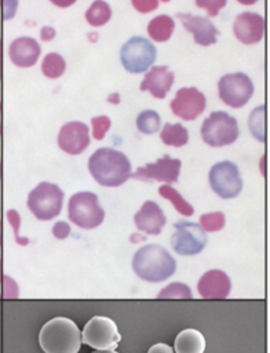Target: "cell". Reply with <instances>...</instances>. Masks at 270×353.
Listing matches in <instances>:
<instances>
[{"label":"cell","instance_id":"cell-19","mask_svg":"<svg viewBox=\"0 0 270 353\" xmlns=\"http://www.w3.org/2000/svg\"><path fill=\"white\" fill-rule=\"evenodd\" d=\"M41 55L39 41L29 36H21L11 41L8 47L10 61L18 68H30L37 63Z\"/></svg>","mask_w":270,"mask_h":353},{"label":"cell","instance_id":"cell-25","mask_svg":"<svg viewBox=\"0 0 270 353\" xmlns=\"http://www.w3.org/2000/svg\"><path fill=\"white\" fill-rule=\"evenodd\" d=\"M158 194H160L163 199L168 200V201L174 205V208H175L180 215L191 216V215L194 214L193 205H191L189 201H186V200L183 199V196H182L175 188H172L169 183L161 185V186L158 188Z\"/></svg>","mask_w":270,"mask_h":353},{"label":"cell","instance_id":"cell-36","mask_svg":"<svg viewBox=\"0 0 270 353\" xmlns=\"http://www.w3.org/2000/svg\"><path fill=\"white\" fill-rule=\"evenodd\" d=\"M7 218H8L10 223H11V226L14 228V234H15L17 243H18V244H23V243H22V240L19 239V234H18L21 219H19V214L17 212V210H8V211H7Z\"/></svg>","mask_w":270,"mask_h":353},{"label":"cell","instance_id":"cell-38","mask_svg":"<svg viewBox=\"0 0 270 353\" xmlns=\"http://www.w3.org/2000/svg\"><path fill=\"white\" fill-rule=\"evenodd\" d=\"M147 353H174V349L167 343H156L149 347Z\"/></svg>","mask_w":270,"mask_h":353},{"label":"cell","instance_id":"cell-14","mask_svg":"<svg viewBox=\"0 0 270 353\" xmlns=\"http://www.w3.org/2000/svg\"><path fill=\"white\" fill-rule=\"evenodd\" d=\"M58 146L68 154L76 156L90 146V130L83 121L73 120L65 123L58 132Z\"/></svg>","mask_w":270,"mask_h":353},{"label":"cell","instance_id":"cell-12","mask_svg":"<svg viewBox=\"0 0 270 353\" xmlns=\"http://www.w3.org/2000/svg\"><path fill=\"white\" fill-rule=\"evenodd\" d=\"M207 106L205 95L197 87H182L169 102L172 113L185 121L196 120Z\"/></svg>","mask_w":270,"mask_h":353},{"label":"cell","instance_id":"cell-13","mask_svg":"<svg viewBox=\"0 0 270 353\" xmlns=\"http://www.w3.org/2000/svg\"><path fill=\"white\" fill-rule=\"evenodd\" d=\"M180 167L182 161L179 159L171 157L169 154H164L154 163H147L143 167H138L135 174H131V176L143 182L157 181L172 183L176 182L179 178Z\"/></svg>","mask_w":270,"mask_h":353},{"label":"cell","instance_id":"cell-2","mask_svg":"<svg viewBox=\"0 0 270 353\" xmlns=\"http://www.w3.org/2000/svg\"><path fill=\"white\" fill-rule=\"evenodd\" d=\"M132 269L143 281L160 283L175 273L176 262L164 247L146 244L134 254Z\"/></svg>","mask_w":270,"mask_h":353},{"label":"cell","instance_id":"cell-44","mask_svg":"<svg viewBox=\"0 0 270 353\" xmlns=\"http://www.w3.org/2000/svg\"><path fill=\"white\" fill-rule=\"evenodd\" d=\"M92 353H118V352H116V350H95Z\"/></svg>","mask_w":270,"mask_h":353},{"label":"cell","instance_id":"cell-5","mask_svg":"<svg viewBox=\"0 0 270 353\" xmlns=\"http://www.w3.org/2000/svg\"><path fill=\"white\" fill-rule=\"evenodd\" d=\"M157 58V48L152 40L143 36L128 39L120 50V61L123 68L132 74L145 73Z\"/></svg>","mask_w":270,"mask_h":353},{"label":"cell","instance_id":"cell-33","mask_svg":"<svg viewBox=\"0 0 270 353\" xmlns=\"http://www.w3.org/2000/svg\"><path fill=\"white\" fill-rule=\"evenodd\" d=\"M158 0H131L132 7L141 14H149L158 7Z\"/></svg>","mask_w":270,"mask_h":353},{"label":"cell","instance_id":"cell-26","mask_svg":"<svg viewBox=\"0 0 270 353\" xmlns=\"http://www.w3.org/2000/svg\"><path fill=\"white\" fill-rule=\"evenodd\" d=\"M41 73L47 79H59L66 70V61L58 52H48L41 61Z\"/></svg>","mask_w":270,"mask_h":353},{"label":"cell","instance_id":"cell-23","mask_svg":"<svg viewBox=\"0 0 270 353\" xmlns=\"http://www.w3.org/2000/svg\"><path fill=\"white\" fill-rule=\"evenodd\" d=\"M160 139L167 146L182 148L189 142V131L180 123H165L160 131Z\"/></svg>","mask_w":270,"mask_h":353},{"label":"cell","instance_id":"cell-10","mask_svg":"<svg viewBox=\"0 0 270 353\" xmlns=\"http://www.w3.org/2000/svg\"><path fill=\"white\" fill-rule=\"evenodd\" d=\"M175 232L171 237V245L178 255L191 256L200 254L208 241L205 230L200 223L178 221L174 223Z\"/></svg>","mask_w":270,"mask_h":353},{"label":"cell","instance_id":"cell-3","mask_svg":"<svg viewBox=\"0 0 270 353\" xmlns=\"http://www.w3.org/2000/svg\"><path fill=\"white\" fill-rule=\"evenodd\" d=\"M39 343L45 353H77L81 347V332L73 320L54 317L41 327Z\"/></svg>","mask_w":270,"mask_h":353},{"label":"cell","instance_id":"cell-6","mask_svg":"<svg viewBox=\"0 0 270 353\" xmlns=\"http://www.w3.org/2000/svg\"><path fill=\"white\" fill-rule=\"evenodd\" d=\"M63 204L62 189L51 182H40L28 196V208L40 221L54 219L61 214Z\"/></svg>","mask_w":270,"mask_h":353},{"label":"cell","instance_id":"cell-20","mask_svg":"<svg viewBox=\"0 0 270 353\" xmlns=\"http://www.w3.org/2000/svg\"><path fill=\"white\" fill-rule=\"evenodd\" d=\"M167 218L161 207L152 200H146L134 216V223L138 230L146 234H160L165 226Z\"/></svg>","mask_w":270,"mask_h":353},{"label":"cell","instance_id":"cell-7","mask_svg":"<svg viewBox=\"0 0 270 353\" xmlns=\"http://www.w3.org/2000/svg\"><path fill=\"white\" fill-rule=\"evenodd\" d=\"M68 216L81 229H95L103 222L105 211L95 193L77 192L69 199Z\"/></svg>","mask_w":270,"mask_h":353},{"label":"cell","instance_id":"cell-28","mask_svg":"<svg viewBox=\"0 0 270 353\" xmlns=\"http://www.w3.org/2000/svg\"><path fill=\"white\" fill-rule=\"evenodd\" d=\"M136 128L139 132L146 134V135H152L154 132H157L161 127V119L160 114L153 110V109H146L142 110L138 116H136Z\"/></svg>","mask_w":270,"mask_h":353},{"label":"cell","instance_id":"cell-34","mask_svg":"<svg viewBox=\"0 0 270 353\" xmlns=\"http://www.w3.org/2000/svg\"><path fill=\"white\" fill-rule=\"evenodd\" d=\"M0 10L3 19H11L18 10V0H0Z\"/></svg>","mask_w":270,"mask_h":353},{"label":"cell","instance_id":"cell-8","mask_svg":"<svg viewBox=\"0 0 270 353\" xmlns=\"http://www.w3.org/2000/svg\"><path fill=\"white\" fill-rule=\"evenodd\" d=\"M121 341L116 323L106 316H94L84 325L81 342L95 350H114Z\"/></svg>","mask_w":270,"mask_h":353},{"label":"cell","instance_id":"cell-43","mask_svg":"<svg viewBox=\"0 0 270 353\" xmlns=\"http://www.w3.org/2000/svg\"><path fill=\"white\" fill-rule=\"evenodd\" d=\"M88 40H90V41H95V40H96V33H95V32H91V33L88 34Z\"/></svg>","mask_w":270,"mask_h":353},{"label":"cell","instance_id":"cell-47","mask_svg":"<svg viewBox=\"0 0 270 353\" xmlns=\"http://www.w3.org/2000/svg\"><path fill=\"white\" fill-rule=\"evenodd\" d=\"M0 179H1V161H0Z\"/></svg>","mask_w":270,"mask_h":353},{"label":"cell","instance_id":"cell-41","mask_svg":"<svg viewBox=\"0 0 270 353\" xmlns=\"http://www.w3.org/2000/svg\"><path fill=\"white\" fill-rule=\"evenodd\" d=\"M3 77V41L0 39V79Z\"/></svg>","mask_w":270,"mask_h":353},{"label":"cell","instance_id":"cell-17","mask_svg":"<svg viewBox=\"0 0 270 353\" xmlns=\"http://www.w3.org/2000/svg\"><path fill=\"white\" fill-rule=\"evenodd\" d=\"M174 80L175 74L167 65L150 66L145 72L143 80L139 84V90L150 92L152 97L157 99H164L172 87Z\"/></svg>","mask_w":270,"mask_h":353},{"label":"cell","instance_id":"cell-27","mask_svg":"<svg viewBox=\"0 0 270 353\" xmlns=\"http://www.w3.org/2000/svg\"><path fill=\"white\" fill-rule=\"evenodd\" d=\"M248 127L251 134L260 142H266V106H256L248 119Z\"/></svg>","mask_w":270,"mask_h":353},{"label":"cell","instance_id":"cell-16","mask_svg":"<svg viewBox=\"0 0 270 353\" xmlns=\"http://www.w3.org/2000/svg\"><path fill=\"white\" fill-rule=\"evenodd\" d=\"M176 17L183 28L193 36L196 44L208 47L216 43L219 30L208 17L193 15L189 12H179Z\"/></svg>","mask_w":270,"mask_h":353},{"label":"cell","instance_id":"cell-11","mask_svg":"<svg viewBox=\"0 0 270 353\" xmlns=\"http://www.w3.org/2000/svg\"><path fill=\"white\" fill-rule=\"evenodd\" d=\"M211 189L220 199H234L242 190V179L238 167L229 160L214 164L208 174Z\"/></svg>","mask_w":270,"mask_h":353},{"label":"cell","instance_id":"cell-1","mask_svg":"<svg viewBox=\"0 0 270 353\" xmlns=\"http://www.w3.org/2000/svg\"><path fill=\"white\" fill-rule=\"evenodd\" d=\"M88 171L102 186H121L131 176L128 157L113 148H99L88 159Z\"/></svg>","mask_w":270,"mask_h":353},{"label":"cell","instance_id":"cell-32","mask_svg":"<svg viewBox=\"0 0 270 353\" xmlns=\"http://www.w3.org/2000/svg\"><path fill=\"white\" fill-rule=\"evenodd\" d=\"M194 4L198 8L205 10L208 17L212 18V17H216L219 11L227 4V0H194Z\"/></svg>","mask_w":270,"mask_h":353},{"label":"cell","instance_id":"cell-21","mask_svg":"<svg viewBox=\"0 0 270 353\" xmlns=\"http://www.w3.org/2000/svg\"><path fill=\"white\" fill-rule=\"evenodd\" d=\"M205 338L196 328H186L178 334L174 342L176 353H204Z\"/></svg>","mask_w":270,"mask_h":353},{"label":"cell","instance_id":"cell-40","mask_svg":"<svg viewBox=\"0 0 270 353\" xmlns=\"http://www.w3.org/2000/svg\"><path fill=\"white\" fill-rule=\"evenodd\" d=\"M120 94L118 92H112L109 97H107V102L113 103V105H117L120 102Z\"/></svg>","mask_w":270,"mask_h":353},{"label":"cell","instance_id":"cell-9","mask_svg":"<svg viewBox=\"0 0 270 353\" xmlns=\"http://www.w3.org/2000/svg\"><path fill=\"white\" fill-rule=\"evenodd\" d=\"M255 91L253 83L247 73L234 72L223 74L218 81L220 101L234 109L245 106Z\"/></svg>","mask_w":270,"mask_h":353},{"label":"cell","instance_id":"cell-39","mask_svg":"<svg viewBox=\"0 0 270 353\" xmlns=\"http://www.w3.org/2000/svg\"><path fill=\"white\" fill-rule=\"evenodd\" d=\"M77 0H50L51 4H54L58 8H68L72 7Z\"/></svg>","mask_w":270,"mask_h":353},{"label":"cell","instance_id":"cell-45","mask_svg":"<svg viewBox=\"0 0 270 353\" xmlns=\"http://www.w3.org/2000/svg\"><path fill=\"white\" fill-rule=\"evenodd\" d=\"M1 109H3V105H1V102H0V135H1V132H3V127H1Z\"/></svg>","mask_w":270,"mask_h":353},{"label":"cell","instance_id":"cell-29","mask_svg":"<svg viewBox=\"0 0 270 353\" xmlns=\"http://www.w3.org/2000/svg\"><path fill=\"white\" fill-rule=\"evenodd\" d=\"M226 225V216L222 211H214V212H208V214H202L200 216V226L205 230V232H218L222 230Z\"/></svg>","mask_w":270,"mask_h":353},{"label":"cell","instance_id":"cell-31","mask_svg":"<svg viewBox=\"0 0 270 353\" xmlns=\"http://www.w3.org/2000/svg\"><path fill=\"white\" fill-rule=\"evenodd\" d=\"M112 127V120L110 117L101 114V116H94L91 119V134L92 138L96 141H102L105 138V135L107 134V131Z\"/></svg>","mask_w":270,"mask_h":353},{"label":"cell","instance_id":"cell-30","mask_svg":"<svg viewBox=\"0 0 270 353\" xmlns=\"http://www.w3.org/2000/svg\"><path fill=\"white\" fill-rule=\"evenodd\" d=\"M158 299H171V298H183V299H191L193 294L190 287H187L183 283H171L169 285L164 287L160 294L157 295Z\"/></svg>","mask_w":270,"mask_h":353},{"label":"cell","instance_id":"cell-18","mask_svg":"<svg viewBox=\"0 0 270 353\" xmlns=\"http://www.w3.org/2000/svg\"><path fill=\"white\" fill-rule=\"evenodd\" d=\"M197 290L204 299H225L231 291V281L226 272L212 269L198 279Z\"/></svg>","mask_w":270,"mask_h":353},{"label":"cell","instance_id":"cell-22","mask_svg":"<svg viewBox=\"0 0 270 353\" xmlns=\"http://www.w3.org/2000/svg\"><path fill=\"white\" fill-rule=\"evenodd\" d=\"M174 30H175V21L172 17L167 14H160L152 18L146 28L147 36L150 37V40L156 43H165L167 40H169Z\"/></svg>","mask_w":270,"mask_h":353},{"label":"cell","instance_id":"cell-24","mask_svg":"<svg viewBox=\"0 0 270 353\" xmlns=\"http://www.w3.org/2000/svg\"><path fill=\"white\" fill-rule=\"evenodd\" d=\"M84 17L88 25H91L92 28L103 26L112 18V7L105 0H94L87 8Z\"/></svg>","mask_w":270,"mask_h":353},{"label":"cell","instance_id":"cell-46","mask_svg":"<svg viewBox=\"0 0 270 353\" xmlns=\"http://www.w3.org/2000/svg\"><path fill=\"white\" fill-rule=\"evenodd\" d=\"M158 1H163V3H168V1H171V0H158Z\"/></svg>","mask_w":270,"mask_h":353},{"label":"cell","instance_id":"cell-4","mask_svg":"<svg viewBox=\"0 0 270 353\" xmlns=\"http://www.w3.org/2000/svg\"><path fill=\"white\" fill-rule=\"evenodd\" d=\"M200 132L202 141L212 148L231 145L240 135L237 119L223 110H215L205 117Z\"/></svg>","mask_w":270,"mask_h":353},{"label":"cell","instance_id":"cell-35","mask_svg":"<svg viewBox=\"0 0 270 353\" xmlns=\"http://www.w3.org/2000/svg\"><path fill=\"white\" fill-rule=\"evenodd\" d=\"M72 232V228L69 223H66L65 221H58L54 226H52V234L59 239V240H63L66 237H69Z\"/></svg>","mask_w":270,"mask_h":353},{"label":"cell","instance_id":"cell-37","mask_svg":"<svg viewBox=\"0 0 270 353\" xmlns=\"http://www.w3.org/2000/svg\"><path fill=\"white\" fill-rule=\"evenodd\" d=\"M55 34H56V32L52 26H43L40 29V39L44 41H51L55 37Z\"/></svg>","mask_w":270,"mask_h":353},{"label":"cell","instance_id":"cell-15","mask_svg":"<svg viewBox=\"0 0 270 353\" xmlns=\"http://www.w3.org/2000/svg\"><path fill=\"white\" fill-rule=\"evenodd\" d=\"M266 32V21L264 18L253 11L240 12L233 22V33L236 39L245 44L253 46L258 44Z\"/></svg>","mask_w":270,"mask_h":353},{"label":"cell","instance_id":"cell-42","mask_svg":"<svg viewBox=\"0 0 270 353\" xmlns=\"http://www.w3.org/2000/svg\"><path fill=\"white\" fill-rule=\"evenodd\" d=\"M237 3L242 6H253L255 3H258V0H237Z\"/></svg>","mask_w":270,"mask_h":353}]
</instances>
